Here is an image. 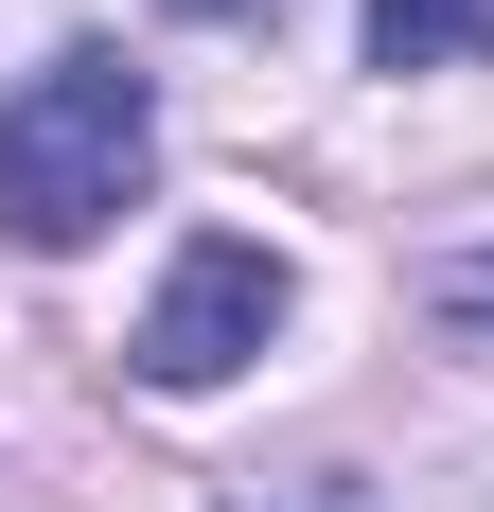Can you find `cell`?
<instances>
[{"mask_svg": "<svg viewBox=\"0 0 494 512\" xmlns=\"http://www.w3.org/2000/svg\"><path fill=\"white\" fill-rule=\"evenodd\" d=\"M142 159H159V89L124 71V53H36L18 71V106H0V230L18 248H89L106 212L142 195Z\"/></svg>", "mask_w": 494, "mask_h": 512, "instance_id": "obj_1", "label": "cell"}, {"mask_svg": "<svg viewBox=\"0 0 494 512\" xmlns=\"http://www.w3.org/2000/svg\"><path fill=\"white\" fill-rule=\"evenodd\" d=\"M265 336H283V265L247 248V230H195V248L159 265V301H142L124 354H142V389H230Z\"/></svg>", "mask_w": 494, "mask_h": 512, "instance_id": "obj_2", "label": "cell"}, {"mask_svg": "<svg viewBox=\"0 0 494 512\" xmlns=\"http://www.w3.org/2000/svg\"><path fill=\"white\" fill-rule=\"evenodd\" d=\"M494 0H371V71H477Z\"/></svg>", "mask_w": 494, "mask_h": 512, "instance_id": "obj_3", "label": "cell"}, {"mask_svg": "<svg viewBox=\"0 0 494 512\" xmlns=\"http://www.w3.org/2000/svg\"><path fill=\"white\" fill-rule=\"evenodd\" d=\"M424 301H442V318H477V336H494V248H442V265H424Z\"/></svg>", "mask_w": 494, "mask_h": 512, "instance_id": "obj_4", "label": "cell"}, {"mask_svg": "<svg viewBox=\"0 0 494 512\" xmlns=\"http://www.w3.org/2000/svg\"><path fill=\"white\" fill-rule=\"evenodd\" d=\"M177 18H283V0H177Z\"/></svg>", "mask_w": 494, "mask_h": 512, "instance_id": "obj_5", "label": "cell"}]
</instances>
